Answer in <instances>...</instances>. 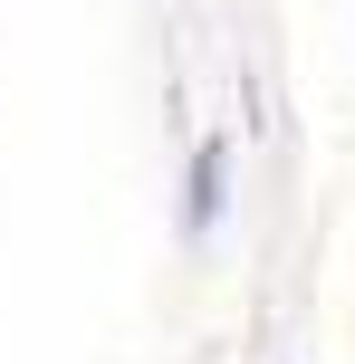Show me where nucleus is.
Wrapping results in <instances>:
<instances>
[{
	"label": "nucleus",
	"instance_id": "f257e3e1",
	"mask_svg": "<svg viewBox=\"0 0 355 364\" xmlns=\"http://www.w3.org/2000/svg\"><path fill=\"white\" fill-rule=\"evenodd\" d=\"M221 211V144H202V164H192V220Z\"/></svg>",
	"mask_w": 355,
	"mask_h": 364
}]
</instances>
